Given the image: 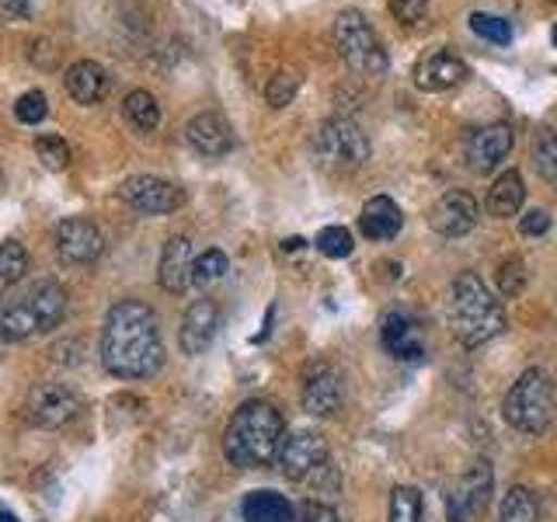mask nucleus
I'll use <instances>...</instances> for the list:
<instances>
[{
    "mask_svg": "<svg viewBox=\"0 0 557 522\" xmlns=\"http://www.w3.org/2000/svg\"><path fill=\"white\" fill-rule=\"evenodd\" d=\"M283 435L286 422L275 411V405H269V400H244L223 432V457L231 460V467L261 470L275 463Z\"/></svg>",
    "mask_w": 557,
    "mask_h": 522,
    "instance_id": "f03ea898",
    "label": "nucleus"
},
{
    "mask_svg": "<svg viewBox=\"0 0 557 522\" xmlns=\"http://www.w3.org/2000/svg\"><path fill=\"white\" fill-rule=\"evenodd\" d=\"M470 32L481 35V39H487V42H495V46H505V42L512 39V25L505 22V17L487 14V11L470 14Z\"/></svg>",
    "mask_w": 557,
    "mask_h": 522,
    "instance_id": "2f4dec72",
    "label": "nucleus"
},
{
    "mask_svg": "<svg viewBox=\"0 0 557 522\" xmlns=\"http://www.w3.org/2000/svg\"><path fill=\"white\" fill-rule=\"evenodd\" d=\"M304 411L313 414V418H331V414H338L342 405H345V383L342 376L331 370L327 362H318L313 370L307 373L304 380Z\"/></svg>",
    "mask_w": 557,
    "mask_h": 522,
    "instance_id": "4468645a",
    "label": "nucleus"
},
{
    "mask_svg": "<svg viewBox=\"0 0 557 522\" xmlns=\"http://www.w3.org/2000/svg\"><path fill=\"white\" fill-rule=\"evenodd\" d=\"M0 191H4V174H0Z\"/></svg>",
    "mask_w": 557,
    "mask_h": 522,
    "instance_id": "a18cd8bd",
    "label": "nucleus"
},
{
    "mask_svg": "<svg viewBox=\"0 0 557 522\" xmlns=\"http://www.w3.org/2000/svg\"><path fill=\"white\" fill-rule=\"evenodd\" d=\"M327 460V443L318 428H293L283 435V446H278V470H283L286 481H307L313 470Z\"/></svg>",
    "mask_w": 557,
    "mask_h": 522,
    "instance_id": "1a4fd4ad",
    "label": "nucleus"
},
{
    "mask_svg": "<svg viewBox=\"0 0 557 522\" xmlns=\"http://www.w3.org/2000/svg\"><path fill=\"white\" fill-rule=\"evenodd\" d=\"M391 522H422V495L411 484H397L391 492Z\"/></svg>",
    "mask_w": 557,
    "mask_h": 522,
    "instance_id": "c756f323",
    "label": "nucleus"
},
{
    "mask_svg": "<svg viewBox=\"0 0 557 522\" xmlns=\"http://www.w3.org/2000/svg\"><path fill=\"white\" fill-rule=\"evenodd\" d=\"M66 313V289L60 283H39L22 300L0 310V335L11 341L35 338L52 331Z\"/></svg>",
    "mask_w": 557,
    "mask_h": 522,
    "instance_id": "20e7f679",
    "label": "nucleus"
},
{
    "mask_svg": "<svg viewBox=\"0 0 557 522\" xmlns=\"http://www.w3.org/2000/svg\"><path fill=\"white\" fill-rule=\"evenodd\" d=\"M119 196H122V202H129L136 213H147V216L174 213V209H182V202H185L182 188L157 178V174H133V178L119 185Z\"/></svg>",
    "mask_w": 557,
    "mask_h": 522,
    "instance_id": "9d476101",
    "label": "nucleus"
},
{
    "mask_svg": "<svg viewBox=\"0 0 557 522\" xmlns=\"http://www.w3.org/2000/svg\"><path fill=\"white\" fill-rule=\"evenodd\" d=\"M550 39H554V46H557V25H554V32H550Z\"/></svg>",
    "mask_w": 557,
    "mask_h": 522,
    "instance_id": "c03bdc74",
    "label": "nucleus"
},
{
    "mask_svg": "<svg viewBox=\"0 0 557 522\" xmlns=\"http://www.w3.org/2000/svg\"><path fill=\"white\" fill-rule=\"evenodd\" d=\"M478 216H481V206L478 199L470 196V191H460V188H453V191H443L440 199H435V206L429 209V226L440 237H449V240H457L463 234H470L478 226Z\"/></svg>",
    "mask_w": 557,
    "mask_h": 522,
    "instance_id": "9b49d317",
    "label": "nucleus"
},
{
    "mask_svg": "<svg viewBox=\"0 0 557 522\" xmlns=\"http://www.w3.org/2000/svg\"><path fill=\"white\" fill-rule=\"evenodd\" d=\"M226 272H231V258H226L220 248H209L191 261V283L196 286H213Z\"/></svg>",
    "mask_w": 557,
    "mask_h": 522,
    "instance_id": "cd10ccee",
    "label": "nucleus"
},
{
    "mask_svg": "<svg viewBox=\"0 0 557 522\" xmlns=\"http://www.w3.org/2000/svg\"><path fill=\"white\" fill-rule=\"evenodd\" d=\"M554 400H557V390H554L550 373L547 370H527L509 387V394H505L502 414L512 428L536 435V432L550 428Z\"/></svg>",
    "mask_w": 557,
    "mask_h": 522,
    "instance_id": "39448f33",
    "label": "nucleus"
},
{
    "mask_svg": "<svg viewBox=\"0 0 557 522\" xmlns=\"http://www.w3.org/2000/svg\"><path fill=\"white\" fill-rule=\"evenodd\" d=\"M35 153L49 171H63L70 164V147L63 136H39L35 139Z\"/></svg>",
    "mask_w": 557,
    "mask_h": 522,
    "instance_id": "f704fd0d",
    "label": "nucleus"
},
{
    "mask_svg": "<svg viewBox=\"0 0 557 522\" xmlns=\"http://www.w3.org/2000/svg\"><path fill=\"white\" fill-rule=\"evenodd\" d=\"M449 331L463 348H481L505 331V310L474 272H460L449 293Z\"/></svg>",
    "mask_w": 557,
    "mask_h": 522,
    "instance_id": "7ed1b4c3",
    "label": "nucleus"
},
{
    "mask_svg": "<svg viewBox=\"0 0 557 522\" xmlns=\"http://www.w3.org/2000/svg\"><path fill=\"white\" fill-rule=\"evenodd\" d=\"M101 365L119 380H150L164 365L157 313L144 300H119L104 313Z\"/></svg>",
    "mask_w": 557,
    "mask_h": 522,
    "instance_id": "f257e3e1",
    "label": "nucleus"
},
{
    "mask_svg": "<svg viewBox=\"0 0 557 522\" xmlns=\"http://www.w3.org/2000/svg\"><path fill=\"white\" fill-rule=\"evenodd\" d=\"M0 8L11 11V14H22V17H28V14H32V0H0Z\"/></svg>",
    "mask_w": 557,
    "mask_h": 522,
    "instance_id": "a19ab883",
    "label": "nucleus"
},
{
    "mask_svg": "<svg viewBox=\"0 0 557 522\" xmlns=\"http://www.w3.org/2000/svg\"><path fill=\"white\" fill-rule=\"evenodd\" d=\"M310 484H313V498H335L338 492H342V477H338V470L335 467H331L327 460L318 467V470H313V474H310Z\"/></svg>",
    "mask_w": 557,
    "mask_h": 522,
    "instance_id": "e433bc0d",
    "label": "nucleus"
},
{
    "mask_svg": "<svg viewBox=\"0 0 557 522\" xmlns=\"http://www.w3.org/2000/svg\"><path fill=\"white\" fill-rule=\"evenodd\" d=\"M296 91H300V74L296 70H275L265 87V101L272 109H286V104H293Z\"/></svg>",
    "mask_w": 557,
    "mask_h": 522,
    "instance_id": "7c9ffc66",
    "label": "nucleus"
},
{
    "mask_svg": "<svg viewBox=\"0 0 557 522\" xmlns=\"http://www.w3.org/2000/svg\"><path fill=\"white\" fill-rule=\"evenodd\" d=\"M244 522H289L293 505L278 492H251L240 505Z\"/></svg>",
    "mask_w": 557,
    "mask_h": 522,
    "instance_id": "b1692460",
    "label": "nucleus"
},
{
    "mask_svg": "<svg viewBox=\"0 0 557 522\" xmlns=\"http://www.w3.org/2000/svg\"><path fill=\"white\" fill-rule=\"evenodd\" d=\"M550 4H557V0H550Z\"/></svg>",
    "mask_w": 557,
    "mask_h": 522,
    "instance_id": "de8ad7c7",
    "label": "nucleus"
},
{
    "mask_svg": "<svg viewBox=\"0 0 557 522\" xmlns=\"http://www.w3.org/2000/svg\"><path fill=\"white\" fill-rule=\"evenodd\" d=\"M0 522H17V515H14V512H8V509H0Z\"/></svg>",
    "mask_w": 557,
    "mask_h": 522,
    "instance_id": "37998d69",
    "label": "nucleus"
},
{
    "mask_svg": "<svg viewBox=\"0 0 557 522\" xmlns=\"http://www.w3.org/2000/svg\"><path fill=\"white\" fill-rule=\"evenodd\" d=\"M519 231L527 234V237L547 234V231H550V213H547V209H530V213L519 220Z\"/></svg>",
    "mask_w": 557,
    "mask_h": 522,
    "instance_id": "ea45409f",
    "label": "nucleus"
},
{
    "mask_svg": "<svg viewBox=\"0 0 557 522\" xmlns=\"http://www.w3.org/2000/svg\"><path fill=\"white\" fill-rule=\"evenodd\" d=\"M122 115H126L136 133H150L161 122V104H157L150 91H129L126 101H122Z\"/></svg>",
    "mask_w": 557,
    "mask_h": 522,
    "instance_id": "393cba45",
    "label": "nucleus"
},
{
    "mask_svg": "<svg viewBox=\"0 0 557 522\" xmlns=\"http://www.w3.org/2000/svg\"><path fill=\"white\" fill-rule=\"evenodd\" d=\"M335 46L348 70L359 77H383L387 74V49H383L380 35L366 22L362 11L345 8L335 17Z\"/></svg>",
    "mask_w": 557,
    "mask_h": 522,
    "instance_id": "423d86ee",
    "label": "nucleus"
},
{
    "mask_svg": "<svg viewBox=\"0 0 557 522\" xmlns=\"http://www.w3.org/2000/svg\"><path fill=\"white\" fill-rule=\"evenodd\" d=\"M429 4H432V0H387L391 14L397 17V22H405V25L422 22L425 11H429Z\"/></svg>",
    "mask_w": 557,
    "mask_h": 522,
    "instance_id": "4c0bfd02",
    "label": "nucleus"
},
{
    "mask_svg": "<svg viewBox=\"0 0 557 522\" xmlns=\"http://www.w3.org/2000/svg\"><path fill=\"white\" fill-rule=\"evenodd\" d=\"M14 115H17V122H25V126H39V122L49 115L46 95L42 91H25L22 98L14 101Z\"/></svg>",
    "mask_w": 557,
    "mask_h": 522,
    "instance_id": "c9c22d12",
    "label": "nucleus"
},
{
    "mask_svg": "<svg viewBox=\"0 0 557 522\" xmlns=\"http://www.w3.org/2000/svg\"><path fill=\"white\" fill-rule=\"evenodd\" d=\"M185 136L191 150H199L202 157H223L234 150V129L220 112H199L196 119H188Z\"/></svg>",
    "mask_w": 557,
    "mask_h": 522,
    "instance_id": "6ab92c4d",
    "label": "nucleus"
},
{
    "mask_svg": "<svg viewBox=\"0 0 557 522\" xmlns=\"http://www.w3.org/2000/svg\"><path fill=\"white\" fill-rule=\"evenodd\" d=\"M467 63L457 57V52L449 49H432L429 57L418 60L414 66V84L422 87V91H449V87H457L467 80Z\"/></svg>",
    "mask_w": 557,
    "mask_h": 522,
    "instance_id": "a211bd4d",
    "label": "nucleus"
},
{
    "mask_svg": "<svg viewBox=\"0 0 557 522\" xmlns=\"http://www.w3.org/2000/svg\"><path fill=\"white\" fill-rule=\"evenodd\" d=\"M300 522H342L338 512L331 509L327 501H318V498H310L300 505Z\"/></svg>",
    "mask_w": 557,
    "mask_h": 522,
    "instance_id": "58836bf2",
    "label": "nucleus"
},
{
    "mask_svg": "<svg viewBox=\"0 0 557 522\" xmlns=\"http://www.w3.org/2000/svg\"><path fill=\"white\" fill-rule=\"evenodd\" d=\"M533 167L540 171V178L557 182V129L540 126L533 136Z\"/></svg>",
    "mask_w": 557,
    "mask_h": 522,
    "instance_id": "bb28decb",
    "label": "nucleus"
},
{
    "mask_svg": "<svg viewBox=\"0 0 557 522\" xmlns=\"http://www.w3.org/2000/svg\"><path fill=\"white\" fill-rule=\"evenodd\" d=\"M498 522H540V509L530 487H509V495L502 498Z\"/></svg>",
    "mask_w": 557,
    "mask_h": 522,
    "instance_id": "a878e982",
    "label": "nucleus"
},
{
    "mask_svg": "<svg viewBox=\"0 0 557 522\" xmlns=\"http://www.w3.org/2000/svg\"><path fill=\"white\" fill-rule=\"evenodd\" d=\"M0 293H4V283H0Z\"/></svg>",
    "mask_w": 557,
    "mask_h": 522,
    "instance_id": "49530a36",
    "label": "nucleus"
},
{
    "mask_svg": "<svg viewBox=\"0 0 557 522\" xmlns=\"http://www.w3.org/2000/svg\"><path fill=\"white\" fill-rule=\"evenodd\" d=\"M66 91L74 101L81 104H95L104 98V91H109V74H104V66L95 63V60H77L74 66L66 70Z\"/></svg>",
    "mask_w": 557,
    "mask_h": 522,
    "instance_id": "4be33fe9",
    "label": "nucleus"
},
{
    "mask_svg": "<svg viewBox=\"0 0 557 522\" xmlns=\"http://www.w3.org/2000/svg\"><path fill=\"white\" fill-rule=\"evenodd\" d=\"M527 289V265H522V258H509L498 265V293L505 300H516Z\"/></svg>",
    "mask_w": 557,
    "mask_h": 522,
    "instance_id": "72a5a7b5",
    "label": "nucleus"
},
{
    "mask_svg": "<svg viewBox=\"0 0 557 522\" xmlns=\"http://www.w3.org/2000/svg\"><path fill=\"white\" fill-rule=\"evenodd\" d=\"M380 341L400 362H425L429 359L422 335H418V324L400 310H391L380 318Z\"/></svg>",
    "mask_w": 557,
    "mask_h": 522,
    "instance_id": "dca6fc26",
    "label": "nucleus"
},
{
    "mask_svg": "<svg viewBox=\"0 0 557 522\" xmlns=\"http://www.w3.org/2000/svg\"><path fill=\"white\" fill-rule=\"evenodd\" d=\"M492 492H495V470L487 460H478L457 484L449 487L446 519L449 522H474L478 515H484L487 501H492Z\"/></svg>",
    "mask_w": 557,
    "mask_h": 522,
    "instance_id": "6e6552de",
    "label": "nucleus"
},
{
    "mask_svg": "<svg viewBox=\"0 0 557 522\" xmlns=\"http://www.w3.org/2000/svg\"><path fill=\"white\" fill-rule=\"evenodd\" d=\"M157 283L168 293H185L191 286V244L188 237H171L161 251L157 265Z\"/></svg>",
    "mask_w": 557,
    "mask_h": 522,
    "instance_id": "aec40b11",
    "label": "nucleus"
},
{
    "mask_svg": "<svg viewBox=\"0 0 557 522\" xmlns=\"http://www.w3.org/2000/svg\"><path fill=\"white\" fill-rule=\"evenodd\" d=\"M216 327H220V307L213 300H196L182 318V331H178V345L185 356H202L209 345L216 338Z\"/></svg>",
    "mask_w": 557,
    "mask_h": 522,
    "instance_id": "f3484780",
    "label": "nucleus"
},
{
    "mask_svg": "<svg viewBox=\"0 0 557 522\" xmlns=\"http://www.w3.org/2000/svg\"><path fill=\"white\" fill-rule=\"evenodd\" d=\"M57 251L70 265H91L104 251V237L91 220L66 216L57 223Z\"/></svg>",
    "mask_w": 557,
    "mask_h": 522,
    "instance_id": "f8f14e48",
    "label": "nucleus"
},
{
    "mask_svg": "<svg viewBox=\"0 0 557 522\" xmlns=\"http://www.w3.org/2000/svg\"><path fill=\"white\" fill-rule=\"evenodd\" d=\"M512 144H516V136H512L509 122H492V126L470 133V139H467V161H470V167H474L478 174H487V171H495L505 161V157L512 153Z\"/></svg>",
    "mask_w": 557,
    "mask_h": 522,
    "instance_id": "2eb2a0df",
    "label": "nucleus"
},
{
    "mask_svg": "<svg viewBox=\"0 0 557 522\" xmlns=\"http://www.w3.org/2000/svg\"><path fill=\"white\" fill-rule=\"evenodd\" d=\"M522 199H527L522 174L519 171H505L502 178L487 188V213H492L495 220H509L522 209Z\"/></svg>",
    "mask_w": 557,
    "mask_h": 522,
    "instance_id": "5701e85b",
    "label": "nucleus"
},
{
    "mask_svg": "<svg viewBox=\"0 0 557 522\" xmlns=\"http://www.w3.org/2000/svg\"><path fill=\"white\" fill-rule=\"evenodd\" d=\"M313 150H318L321 164L331 171H359L370 161V139L356 126L352 119H327L318 129L313 139Z\"/></svg>",
    "mask_w": 557,
    "mask_h": 522,
    "instance_id": "0eeeda50",
    "label": "nucleus"
},
{
    "mask_svg": "<svg viewBox=\"0 0 557 522\" xmlns=\"http://www.w3.org/2000/svg\"><path fill=\"white\" fill-rule=\"evenodd\" d=\"M81 411V397L63 387V383H42L28 394V414L32 422H39L42 428H60L66 422H74Z\"/></svg>",
    "mask_w": 557,
    "mask_h": 522,
    "instance_id": "ddd939ff",
    "label": "nucleus"
},
{
    "mask_svg": "<svg viewBox=\"0 0 557 522\" xmlns=\"http://www.w3.org/2000/svg\"><path fill=\"white\" fill-rule=\"evenodd\" d=\"M300 237H289V240H283V251H296V248H300Z\"/></svg>",
    "mask_w": 557,
    "mask_h": 522,
    "instance_id": "79ce46f5",
    "label": "nucleus"
},
{
    "mask_svg": "<svg viewBox=\"0 0 557 522\" xmlns=\"http://www.w3.org/2000/svg\"><path fill=\"white\" fill-rule=\"evenodd\" d=\"M318 251L324 254V258H335V261H342V258H348L352 254V234L345 231V226H324V231L318 234Z\"/></svg>",
    "mask_w": 557,
    "mask_h": 522,
    "instance_id": "473e14b6",
    "label": "nucleus"
},
{
    "mask_svg": "<svg viewBox=\"0 0 557 522\" xmlns=\"http://www.w3.org/2000/svg\"><path fill=\"white\" fill-rule=\"evenodd\" d=\"M28 272V251L22 248L17 240H4L0 244V283L14 286V283H22Z\"/></svg>",
    "mask_w": 557,
    "mask_h": 522,
    "instance_id": "c85d7f7f",
    "label": "nucleus"
},
{
    "mask_svg": "<svg viewBox=\"0 0 557 522\" xmlns=\"http://www.w3.org/2000/svg\"><path fill=\"white\" fill-rule=\"evenodd\" d=\"M359 226H362V234L370 240H391V237L400 234V226H405V213H400V206L394 199L373 196L370 202L362 206Z\"/></svg>",
    "mask_w": 557,
    "mask_h": 522,
    "instance_id": "412c9836",
    "label": "nucleus"
}]
</instances>
